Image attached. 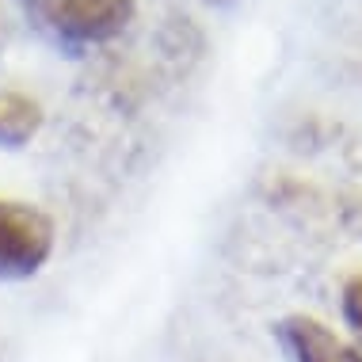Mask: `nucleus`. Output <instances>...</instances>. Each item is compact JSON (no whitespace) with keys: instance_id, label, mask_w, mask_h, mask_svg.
I'll list each match as a JSON object with an SVG mask.
<instances>
[{"instance_id":"1","label":"nucleus","mask_w":362,"mask_h":362,"mask_svg":"<svg viewBox=\"0 0 362 362\" xmlns=\"http://www.w3.org/2000/svg\"><path fill=\"white\" fill-rule=\"evenodd\" d=\"M38 35L57 46H100L119 38L134 19V0H16Z\"/></svg>"},{"instance_id":"5","label":"nucleus","mask_w":362,"mask_h":362,"mask_svg":"<svg viewBox=\"0 0 362 362\" xmlns=\"http://www.w3.org/2000/svg\"><path fill=\"white\" fill-rule=\"evenodd\" d=\"M344 317H347V325L362 336V275H355L344 286Z\"/></svg>"},{"instance_id":"2","label":"nucleus","mask_w":362,"mask_h":362,"mask_svg":"<svg viewBox=\"0 0 362 362\" xmlns=\"http://www.w3.org/2000/svg\"><path fill=\"white\" fill-rule=\"evenodd\" d=\"M54 252V225L27 202L0 199V282L35 279Z\"/></svg>"},{"instance_id":"4","label":"nucleus","mask_w":362,"mask_h":362,"mask_svg":"<svg viewBox=\"0 0 362 362\" xmlns=\"http://www.w3.org/2000/svg\"><path fill=\"white\" fill-rule=\"evenodd\" d=\"M42 126V107L27 92L0 88V149H19L38 134Z\"/></svg>"},{"instance_id":"3","label":"nucleus","mask_w":362,"mask_h":362,"mask_svg":"<svg viewBox=\"0 0 362 362\" xmlns=\"http://www.w3.org/2000/svg\"><path fill=\"white\" fill-rule=\"evenodd\" d=\"M275 339L290 362H362V351L344 344L317 317H282L275 325Z\"/></svg>"}]
</instances>
